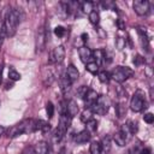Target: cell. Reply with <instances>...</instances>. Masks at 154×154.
Here are the masks:
<instances>
[{
	"instance_id": "cell-33",
	"label": "cell",
	"mask_w": 154,
	"mask_h": 154,
	"mask_svg": "<svg viewBox=\"0 0 154 154\" xmlns=\"http://www.w3.org/2000/svg\"><path fill=\"white\" fill-rule=\"evenodd\" d=\"M81 6H82V10L84 12L90 13L93 11V2H90V1H84V2L81 4Z\"/></svg>"
},
{
	"instance_id": "cell-25",
	"label": "cell",
	"mask_w": 154,
	"mask_h": 154,
	"mask_svg": "<svg viewBox=\"0 0 154 154\" xmlns=\"http://www.w3.org/2000/svg\"><path fill=\"white\" fill-rule=\"evenodd\" d=\"M85 69H87V71H89V72L93 73V75H96V73L99 72V65H97L96 63H94V61H89V63H87Z\"/></svg>"
},
{
	"instance_id": "cell-22",
	"label": "cell",
	"mask_w": 154,
	"mask_h": 154,
	"mask_svg": "<svg viewBox=\"0 0 154 154\" xmlns=\"http://www.w3.org/2000/svg\"><path fill=\"white\" fill-rule=\"evenodd\" d=\"M89 150H90V154H101V152H102L101 143L97 142V141H93V142L90 143Z\"/></svg>"
},
{
	"instance_id": "cell-34",
	"label": "cell",
	"mask_w": 154,
	"mask_h": 154,
	"mask_svg": "<svg viewBox=\"0 0 154 154\" xmlns=\"http://www.w3.org/2000/svg\"><path fill=\"white\" fill-rule=\"evenodd\" d=\"M54 34L58 36V37H63L65 35V28L59 25V26H55L54 28Z\"/></svg>"
},
{
	"instance_id": "cell-23",
	"label": "cell",
	"mask_w": 154,
	"mask_h": 154,
	"mask_svg": "<svg viewBox=\"0 0 154 154\" xmlns=\"http://www.w3.org/2000/svg\"><path fill=\"white\" fill-rule=\"evenodd\" d=\"M125 130H126L129 134H131V135L136 134V132H137V130H138L137 123H136V122H134V120H129V122L126 123V125H125Z\"/></svg>"
},
{
	"instance_id": "cell-12",
	"label": "cell",
	"mask_w": 154,
	"mask_h": 154,
	"mask_svg": "<svg viewBox=\"0 0 154 154\" xmlns=\"http://www.w3.org/2000/svg\"><path fill=\"white\" fill-rule=\"evenodd\" d=\"M65 76H66V78L71 82V84H72L73 82H76V81L78 79V77H79V72H78V70H77V67H76L75 65L70 64V65L67 66V69H66V73H65Z\"/></svg>"
},
{
	"instance_id": "cell-27",
	"label": "cell",
	"mask_w": 154,
	"mask_h": 154,
	"mask_svg": "<svg viewBox=\"0 0 154 154\" xmlns=\"http://www.w3.org/2000/svg\"><path fill=\"white\" fill-rule=\"evenodd\" d=\"M89 22L93 24V25H97L100 23V16L96 11H91L89 13Z\"/></svg>"
},
{
	"instance_id": "cell-2",
	"label": "cell",
	"mask_w": 154,
	"mask_h": 154,
	"mask_svg": "<svg viewBox=\"0 0 154 154\" xmlns=\"http://www.w3.org/2000/svg\"><path fill=\"white\" fill-rule=\"evenodd\" d=\"M34 124H35L34 119H24V120L17 123L16 125H13L12 128H10L7 130V136L10 138H13V137L20 136V135L26 134V132H32L34 131Z\"/></svg>"
},
{
	"instance_id": "cell-16",
	"label": "cell",
	"mask_w": 154,
	"mask_h": 154,
	"mask_svg": "<svg viewBox=\"0 0 154 154\" xmlns=\"http://www.w3.org/2000/svg\"><path fill=\"white\" fill-rule=\"evenodd\" d=\"M75 142L78 143V144H82V143H87L89 140H90V132L87 131V130H82L81 132H78L75 137H73Z\"/></svg>"
},
{
	"instance_id": "cell-31",
	"label": "cell",
	"mask_w": 154,
	"mask_h": 154,
	"mask_svg": "<svg viewBox=\"0 0 154 154\" xmlns=\"http://www.w3.org/2000/svg\"><path fill=\"white\" fill-rule=\"evenodd\" d=\"M101 148H102V150H105L106 153L109 152V149H111V141H109V137H108V136H106V137L103 138L102 144H101Z\"/></svg>"
},
{
	"instance_id": "cell-47",
	"label": "cell",
	"mask_w": 154,
	"mask_h": 154,
	"mask_svg": "<svg viewBox=\"0 0 154 154\" xmlns=\"http://www.w3.org/2000/svg\"><path fill=\"white\" fill-rule=\"evenodd\" d=\"M1 82H2V75H1V71H0V84H1Z\"/></svg>"
},
{
	"instance_id": "cell-15",
	"label": "cell",
	"mask_w": 154,
	"mask_h": 154,
	"mask_svg": "<svg viewBox=\"0 0 154 154\" xmlns=\"http://www.w3.org/2000/svg\"><path fill=\"white\" fill-rule=\"evenodd\" d=\"M34 149V154H48L49 152V146L47 142L45 141H40L36 143V146L32 148Z\"/></svg>"
},
{
	"instance_id": "cell-11",
	"label": "cell",
	"mask_w": 154,
	"mask_h": 154,
	"mask_svg": "<svg viewBox=\"0 0 154 154\" xmlns=\"http://www.w3.org/2000/svg\"><path fill=\"white\" fill-rule=\"evenodd\" d=\"M128 134L129 132L125 130V128L119 130V131H117L114 134V136H113V140H114L116 144H118L119 147H124L126 144V142H128Z\"/></svg>"
},
{
	"instance_id": "cell-6",
	"label": "cell",
	"mask_w": 154,
	"mask_h": 154,
	"mask_svg": "<svg viewBox=\"0 0 154 154\" xmlns=\"http://www.w3.org/2000/svg\"><path fill=\"white\" fill-rule=\"evenodd\" d=\"M130 108L134 112H141L143 108H146V101L143 99L141 90H138L136 94L132 95V97L130 100Z\"/></svg>"
},
{
	"instance_id": "cell-24",
	"label": "cell",
	"mask_w": 154,
	"mask_h": 154,
	"mask_svg": "<svg viewBox=\"0 0 154 154\" xmlns=\"http://www.w3.org/2000/svg\"><path fill=\"white\" fill-rule=\"evenodd\" d=\"M116 113H117V117L118 118H123L125 116L126 108H125V106H124L123 102H119V103L116 105Z\"/></svg>"
},
{
	"instance_id": "cell-1",
	"label": "cell",
	"mask_w": 154,
	"mask_h": 154,
	"mask_svg": "<svg viewBox=\"0 0 154 154\" xmlns=\"http://www.w3.org/2000/svg\"><path fill=\"white\" fill-rule=\"evenodd\" d=\"M20 22V14L18 10H8L6 16H5V20L2 24V29L5 31L6 36H13L16 34L18 23Z\"/></svg>"
},
{
	"instance_id": "cell-28",
	"label": "cell",
	"mask_w": 154,
	"mask_h": 154,
	"mask_svg": "<svg viewBox=\"0 0 154 154\" xmlns=\"http://www.w3.org/2000/svg\"><path fill=\"white\" fill-rule=\"evenodd\" d=\"M8 78L12 79V81H19L20 79V73L14 69V67H10L8 70Z\"/></svg>"
},
{
	"instance_id": "cell-10",
	"label": "cell",
	"mask_w": 154,
	"mask_h": 154,
	"mask_svg": "<svg viewBox=\"0 0 154 154\" xmlns=\"http://www.w3.org/2000/svg\"><path fill=\"white\" fill-rule=\"evenodd\" d=\"M97 97H99V94H97L95 90H93V89H88L87 94H85L84 97H83L84 103H85V107H87V108H91V107L95 105Z\"/></svg>"
},
{
	"instance_id": "cell-13",
	"label": "cell",
	"mask_w": 154,
	"mask_h": 154,
	"mask_svg": "<svg viewBox=\"0 0 154 154\" xmlns=\"http://www.w3.org/2000/svg\"><path fill=\"white\" fill-rule=\"evenodd\" d=\"M78 112H79L78 103L75 100H69L67 103H66V114L70 118H73V117H76L78 114Z\"/></svg>"
},
{
	"instance_id": "cell-29",
	"label": "cell",
	"mask_w": 154,
	"mask_h": 154,
	"mask_svg": "<svg viewBox=\"0 0 154 154\" xmlns=\"http://www.w3.org/2000/svg\"><path fill=\"white\" fill-rule=\"evenodd\" d=\"M97 77H99L100 82L107 83V82L109 81V78H111V75H109V72H107V71H100V72H97Z\"/></svg>"
},
{
	"instance_id": "cell-21",
	"label": "cell",
	"mask_w": 154,
	"mask_h": 154,
	"mask_svg": "<svg viewBox=\"0 0 154 154\" xmlns=\"http://www.w3.org/2000/svg\"><path fill=\"white\" fill-rule=\"evenodd\" d=\"M70 88H71V82L66 78V76L61 77L60 78V89H61L63 94H67L70 91Z\"/></svg>"
},
{
	"instance_id": "cell-32",
	"label": "cell",
	"mask_w": 154,
	"mask_h": 154,
	"mask_svg": "<svg viewBox=\"0 0 154 154\" xmlns=\"http://www.w3.org/2000/svg\"><path fill=\"white\" fill-rule=\"evenodd\" d=\"M46 112H47L48 118H52L54 116V106H53V103L51 101H48L46 103Z\"/></svg>"
},
{
	"instance_id": "cell-35",
	"label": "cell",
	"mask_w": 154,
	"mask_h": 154,
	"mask_svg": "<svg viewBox=\"0 0 154 154\" xmlns=\"http://www.w3.org/2000/svg\"><path fill=\"white\" fill-rule=\"evenodd\" d=\"M143 120H144L147 124H153V123H154V114L150 113V112L146 113V114L143 116Z\"/></svg>"
},
{
	"instance_id": "cell-26",
	"label": "cell",
	"mask_w": 154,
	"mask_h": 154,
	"mask_svg": "<svg viewBox=\"0 0 154 154\" xmlns=\"http://www.w3.org/2000/svg\"><path fill=\"white\" fill-rule=\"evenodd\" d=\"M90 119H93V112H91L90 108H87V109H84V111L82 112L81 120H82L83 123H87V122H89Z\"/></svg>"
},
{
	"instance_id": "cell-17",
	"label": "cell",
	"mask_w": 154,
	"mask_h": 154,
	"mask_svg": "<svg viewBox=\"0 0 154 154\" xmlns=\"http://www.w3.org/2000/svg\"><path fill=\"white\" fill-rule=\"evenodd\" d=\"M137 31H138V35H140V40H141V43H142V47H143V49H146V51H149V38H148V36H147V32H146V30L143 29V28H138L137 29Z\"/></svg>"
},
{
	"instance_id": "cell-43",
	"label": "cell",
	"mask_w": 154,
	"mask_h": 154,
	"mask_svg": "<svg viewBox=\"0 0 154 154\" xmlns=\"http://www.w3.org/2000/svg\"><path fill=\"white\" fill-rule=\"evenodd\" d=\"M58 154H70V152H69V149H67L66 147H61V148L59 149Z\"/></svg>"
},
{
	"instance_id": "cell-7",
	"label": "cell",
	"mask_w": 154,
	"mask_h": 154,
	"mask_svg": "<svg viewBox=\"0 0 154 154\" xmlns=\"http://www.w3.org/2000/svg\"><path fill=\"white\" fill-rule=\"evenodd\" d=\"M132 7L138 16H147L150 11V5L147 0H135Z\"/></svg>"
},
{
	"instance_id": "cell-37",
	"label": "cell",
	"mask_w": 154,
	"mask_h": 154,
	"mask_svg": "<svg viewBox=\"0 0 154 154\" xmlns=\"http://www.w3.org/2000/svg\"><path fill=\"white\" fill-rule=\"evenodd\" d=\"M102 6H103L105 8H109V10H113V11H116V8H117L116 4H114V2H112V1H106V2H102Z\"/></svg>"
},
{
	"instance_id": "cell-20",
	"label": "cell",
	"mask_w": 154,
	"mask_h": 154,
	"mask_svg": "<svg viewBox=\"0 0 154 154\" xmlns=\"http://www.w3.org/2000/svg\"><path fill=\"white\" fill-rule=\"evenodd\" d=\"M42 81H43V84L46 85V87H48V85H51L52 83H53V81H54V75H53V72L48 69V70H43V73H42Z\"/></svg>"
},
{
	"instance_id": "cell-3",
	"label": "cell",
	"mask_w": 154,
	"mask_h": 154,
	"mask_svg": "<svg viewBox=\"0 0 154 154\" xmlns=\"http://www.w3.org/2000/svg\"><path fill=\"white\" fill-rule=\"evenodd\" d=\"M109 75H111V78H113L116 82L123 83L134 75V71H132V69H130L128 66H117L112 70V72Z\"/></svg>"
},
{
	"instance_id": "cell-45",
	"label": "cell",
	"mask_w": 154,
	"mask_h": 154,
	"mask_svg": "<svg viewBox=\"0 0 154 154\" xmlns=\"http://www.w3.org/2000/svg\"><path fill=\"white\" fill-rule=\"evenodd\" d=\"M82 40H83V42H87V40H88V35L84 32V34H82Z\"/></svg>"
},
{
	"instance_id": "cell-5",
	"label": "cell",
	"mask_w": 154,
	"mask_h": 154,
	"mask_svg": "<svg viewBox=\"0 0 154 154\" xmlns=\"http://www.w3.org/2000/svg\"><path fill=\"white\" fill-rule=\"evenodd\" d=\"M108 108H109V100H108L106 96L102 95V96H99V97H97L95 105H94L90 109H91L93 113H96V114L102 116V114L107 113Z\"/></svg>"
},
{
	"instance_id": "cell-38",
	"label": "cell",
	"mask_w": 154,
	"mask_h": 154,
	"mask_svg": "<svg viewBox=\"0 0 154 154\" xmlns=\"http://www.w3.org/2000/svg\"><path fill=\"white\" fill-rule=\"evenodd\" d=\"M144 63V58H142L141 55H136V58L134 59V64L135 65H141Z\"/></svg>"
},
{
	"instance_id": "cell-8",
	"label": "cell",
	"mask_w": 154,
	"mask_h": 154,
	"mask_svg": "<svg viewBox=\"0 0 154 154\" xmlns=\"http://www.w3.org/2000/svg\"><path fill=\"white\" fill-rule=\"evenodd\" d=\"M46 42H47L46 29H45V26H40L36 31V49H37V52L45 51Z\"/></svg>"
},
{
	"instance_id": "cell-46",
	"label": "cell",
	"mask_w": 154,
	"mask_h": 154,
	"mask_svg": "<svg viewBox=\"0 0 154 154\" xmlns=\"http://www.w3.org/2000/svg\"><path fill=\"white\" fill-rule=\"evenodd\" d=\"M4 132H5V128H4V126H1V125H0V137H1V136H2V135H4Z\"/></svg>"
},
{
	"instance_id": "cell-40",
	"label": "cell",
	"mask_w": 154,
	"mask_h": 154,
	"mask_svg": "<svg viewBox=\"0 0 154 154\" xmlns=\"http://www.w3.org/2000/svg\"><path fill=\"white\" fill-rule=\"evenodd\" d=\"M22 154H34V149H32V147H30V146H26V147L23 149Z\"/></svg>"
},
{
	"instance_id": "cell-4",
	"label": "cell",
	"mask_w": 154,
	"mask_h": 154,
	"mask_svg": "<svg viewBox=\"0 0 154 154\" xmlns=\"http://www.w3.org/2000/svg\"><path fill=\"white\" fill-rule=\"evenodd\" d=\"M70 124H71V118L67 114H61L60 119H59L58 128L55 130V140L57 141H60L64 137V135L66 134V131L70 128Z\"/></svg>"
},
{
	"instance_id": "cell-42",
	"label": "cell",
	"mask_w": 154,
	"mask_h": 154,
	"mask_svg": "<svg viewBox=\"0 0 154 154\" xmlns=\"http://www.w3.org/2000/svg\"><path fill=\"white\" fill-rule=\"evenodd\" d=\"M141 149H142V148H140L138 146H136V147H134V148L131 149L130 153H131V154H141Z\"/></svg>"
},
{
	"instance_id": "cell-18",
	"label": "cell",
	"mask_w": 154,
	"mask_h": 154,
	"mask_svg": "<svg viewBox=\"0 0 154 154\" xmlns=\"http://www.w3.org/2000/svg\"><path fill=\"white\" fill-rule=\"evenodd\" d=\"M51 129V125L45 120H35L34 124V131H41V132H48Z\"/></svg>"
},
{
	"instance_id": "cell-44",
	"label": "cell",
	"mask_w": 154,
	"mask_h": 154,
	"mask_svg": "<svg viewBox=\"0 0 154 154\" xmlns=\"http://www.w3.org/2000/svg\"><path fill=\"white\" fill-rule=\"evenodd\" d=\"M141 154H152V149L146 147V148H142L141 149Z\"/></svg>"
},
{
	"instance_id": "cell-9",
	"label": "cell",
	"mask_w": 154,
	"mask_h": 154,
	"mask_svg": "<svg viewBox=\"0 0 154 154\" xmlns=\"http://www.w3.org/2000/svg\"><path fill=\"white\" fill-rule=\"evenodd\" d=\"M65 58V49L63 46H57L52 52H51V55H49V63L52 64H60L63 63Z\"/></svg>"
},
{
	"instance_id": "cell-39",
	"label": "cell",
	"mask_w": 154,
	"mask_h": 154,
	"mask_svg": "<svg viewBox=\"0 0 154 154\" xmlns=\"http://www.w3.org/2000/svg\"><path fill=\"white\" fill-rule=\"evenodd\" d=\"M117 26H118V29H120V30H125V22L123 20V19H117Z\"/></svg>"
},
{
	"instance_id": "cell-30",
	"label": "cell",
	"mask_w": 154,
	"mask_h": 154,
	"mask_svg": "<svg viewBox=\"0 0 154 154\" xmlns=\"http://www.w3.org/2000/svg\"><path fill=\"white\" fill-rule=\"evenodd\" d=\"M87 124V131H89V132H94V131H96V129H97V122L95 120V119H90L89 122H87L85 123Z\"/></svg>"
},
{
	"instance_id": "cell-41",
	"label": "cell",
	"mask_w": 154,
	"mask_h": 154,
	"mask_svg": "<svg viewBox=\"0 0 154 154\" xmlns=\"http://www.w3.org/2000/svg\"><path fill=\"white\" fill-rule=\"evenodd\" d=\"M124 45H125V41H124L122 37H118V40H117V46H118V48L122 49V48L124 47Z\"/></svg>"
},
{
	"instance_id": "cell-19",
	"label": "cell",
	"mask_w": 154,
	"mask_h": 154,
	"mask_svg": "<svg viewBox=\"0 0 154 154\" xmlns=\"http://www.w3.org/2000/svg\"><path fill=\"white\" fill-rule=\"evenodd\" d=\"M93 58L95 59L94 63H96L97 65H102L105 63V59H106V53L102 49H96L93 52Z\"/></svg>"
},
{
	"instance_id": "cell-36",
	"label": "cell",
	"mask_w": 154,
	"mask_h": 154,
	"mask_svg": "<svg viewBox=\"0 0 154 154\" xmlns=\"http://www.w3.org/2000/svg\"><path fill=\"white\" fill-rule=\"evenodd\" d=\"M88 89H89L88 87H85V85H81V87L77 89V95H78L79 97H82V99H83V97H84V95L87 94Z\"/></svg>"
},
{
	"instance_id": "cell-14",
	"label": "cell",
	"mask_w": 154,
	"mask_h": 154,
	"mask_svg": "<svg viewBox=\"0 0 154 154\" xmlns=\"http://www.w3.org/2000/svg\"><path fill=\"white\" fill-rule=\"evenodd\" d=\"M78 54H79V58L83 63H89V60L93 58V52L87 46L79 47L78 48Z\"/></svg>"
}]
</instances>
